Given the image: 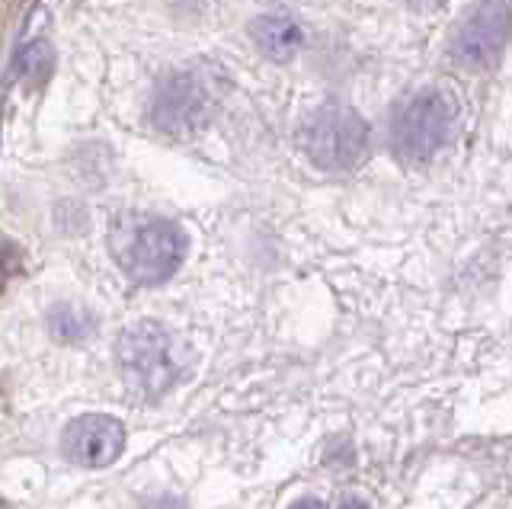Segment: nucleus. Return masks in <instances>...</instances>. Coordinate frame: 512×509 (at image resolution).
<instances>
[{"label":"nucleus","instance_id":"obj_1","mask_svg":"<svg viewBox=\"0 0 512 509\" xmlns=\"http://www.w3.org/2000/svg\"><path fill=\"white\" fill-rule=\"evenodd\" d=\"M109 253L122 273L138 285H160L183 266L189 237L170 218L125 212L109 225Z\"/></svg>","mask_w":512,"mask_h":509},{"label":"nucleus","instance_id":"obj_2","mask_svg":"<svg viewBox=\"0 0 512 509\" xmlns=\"http://www.w3.org/2000/svg\"><path fill=\"white\" fill-rule=\"evenodd\" d=\"M458 132V106L445 90H420L391 116V151L400 164H426Z\"/></svg>","mask_w":512,"mask_h":509},{"label":"nucleus","instance_id":"obj_3","mask_svg":"<svg viewBox=\"0 0 512 509\" xmlns=\"http://www.w3.org/2000/svg\"><path fill=\"white\" fill-rule=\"evenodd\" d=\"M119 372L144 397H160L183 372V353L176 337L154 321L128 327L116 343Z\"/></svg>","mask_w":512,"mask_h":509},{"label":"nucleus","instance_id":"obj_4","mask_svg":"<svg viewBox=\"0 0 512 509\" xmlns=\"http://www.w3.org/2000/svg\"><path fill=\"white\" fill-rule=\"evenodd\" d=\"M301 151L327 173H349L368 157V125L349 106H320L301 125Z\"/></svg>","mask_w":512,"mask_h":509},{"label":"nucleus","instance_id":"obj_5","mask_svg":"<svg viewBox=\"0 0 512 509\" xmlns=\"http://www.w3.org/2000/svg\"><path fill=\"white\" fill-rule=\"evenodd\" d=\"M512 39V7L506 0H480L471 7L455 33L448 52L461 68L474 74H487L503 61Z\"/></svg>","mask_w":512,"mask_h":509},{"label":"nucleus","instance_id":"obj_6","mask_svg":"<svg viewBox=\"0 0 512 509\" xmlns=\"http://www.w3.org/2000/svg\"><path fill=\"white\" fill-rule=\"evenodd\" d=\"M125 449V426L106 413H84L61 433V452L80 468H106Z\"/></svg>","mask_w":512,"mask_h":509},{"label":"nucleus","instance_id":"obj_7","mask_svg":"<svg viewBox=\"0 0 512 509\" xmlns=\"http://www.w3.org/2000/svg\"><path fill=\"white\" fill-rule=\"evenodd\" d=\"M208 109H212V97H208V90L202 87L199 77L180 74V77H170V81L157 90L151 119L170 135H186V132H196L208 119Z\"/></svg>","mask_w":512,"mask_h":509},{"label":"nucleus","instance_id":"obj_8","mask_svg":"<svg viewBox=\"0 0 512 509\" xmlns=\"http://www.w3.org/2000/svg\"><path fill=\"white\" fill-rule=\"evenodd\" d=\"M250 36L256 42V49L272 61L295 58L304 45V29L292 13H263L260 20H253Z\"/></svg>","mask_w":512,"mask_h":509},{"label":"nucleus","instance_id":"obj_9","mask_svg":"<svg viewBox=\"0 0 512 509\" xmlns=\"http://www.w3.org/2000/svg\"><path fill=\"white\" fill-rule=\"evenodd\" d=\"M52 65H55V55L48 49L45 42H32L20 52L16 58V77H20V84L36 90L48 81V74H52Z\"/></svg>","mask_w":512,"mask_h":509},{"label":"nucleus","instance_id":"obj_10","mask_svg":"<svg viewBox=\"0 0 512 509\" xmlns=\"http://www.w3.org/2000/svg\"><path fill=\"white\" fill-rule=\"evenodd\" d=\"M48 330L52 337L61 343H80L90 337L93 330V317L84 308H71V305H61L48 314Z\"/></svg>","mask_w":512,"mask_h":509},{"label":"nucleus","instance_id":"obj_11","mask_svg":"<svg viewBox=\"0 0 512 509\" xmlns=\"http://www.w3.org/2000/svg\"><path fill=\"white\" fill-rule=\"evenodd\" d=\"M404 4L413 13H436L439 7H445V0H404Z\"/></svg>","mask_w":512,"mask_h":509},{"label":"nucleus","instance_id":"obj_12","mask_svg":"<svg viewBox=\"0 0 512 509\" xmlns=\"http://www.w3.org/2000/svg\"><path fill=\"white\" fill-rule=\"evenodd\" d=\"M292 509H327V506L320 503L317 497H301V500H295V503H292Z\"/></svg>","mask_w":512,"mask_h":509},{"label":"nucleus","instance_id":"obj_13","mask_svg":"<svg viewBox=\"0 0 512 509\" xmlns=\"http://www.w3.org/2000/svg\"><path fill=\"white\" fill-rule=\"evenodd\" d=\"M340 509H368V506H365L362 500H356V497H349V500L340 503Z\"/></svg>","mask_w":512,"mask_h":509}]
</instances>
